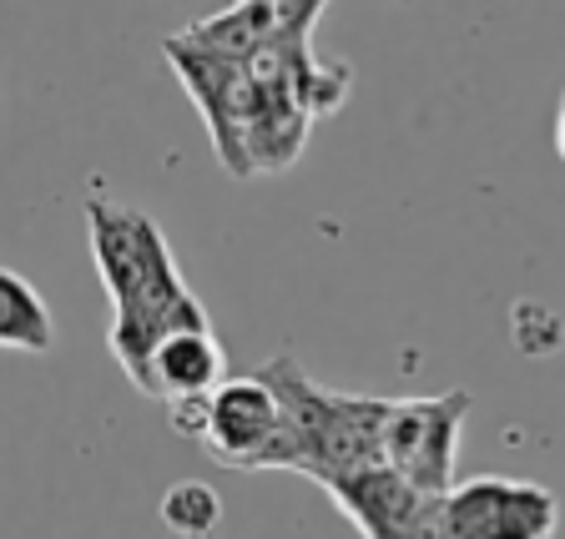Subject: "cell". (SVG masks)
<instances>
[{
	"instance_id": "30bf717a",
	"label": "cell",
	"mask_w": 565,
	"mask_h": 539,
	"mask_svg": "<svg viewBox=\"0 0 565 539\" xmlns=\"http://www.w3.org/2000/svg\"><path fill=\"white\" fill-rule=\"evenodd\" d=\"M157 519L172 539H212L223 525V499L202 479H177L157 505Z\"/></svg>"
},
{
	"instance_id": "8fae6325",
	"label": "cell",
	"mask_w": 565,
	"mask_h": 539,
	"mask_svg": "<svg viewBox=\"0 0 565 539\" xmlns=\"http://www.w3.org/2000/svg\"><path fill=\"white\" fill-rule=\"evenodd\" d=\"M555 152L565 162V91H561V106H555Z\"/></svg>"
},
{
	"instance_id": "7a4b0ae2",
	"label": "cell",
	"mask_w": 565,
	"mask_h": 539,
	"mask_svg": "<svg viewBox=\"0 0 565 539\" xmlns=\"http://www.w3.org/2000/svg\"><path fill=\"white\" fill-rule=\"evenodd\" d=\"M268 384L278 388L288 429H294V474H308L318 489L353 479L384 464V413L388 399H359L323 388L303 374L294 353H278L263 364Z\"/></svg>"
},
{
	"instance_id": "5b68a950",
	"label": "cell",
	"mask_w": 565,
	"mask_h": 539,
	"mask_svg": "<svg viewBox=\"0 0 565 539\" xmlns=\"http://www.w3.org/2000/svg\"><path fill=\"white\" fill-rule=\"evenodd\" d=\"M470 419V388H449L435 399H388L384 413V470L424 494L455 489L459 429Z\"/></svg>"
},
{
	"instance_id": "277c9868",
	"label": "cell",
	"mask_w": 565,
	"mask_h": 539,
	"mask_svg": "<svg viewBox=\"0 0 565 539\" xmlns=\"http://www.w3.org/2000/svg\"><path fill=\"white\" fill-rule=\"evenodd\" d=\"M561 499L535 479L475 474L439 494L435 539H555Z\"/></svg>"
},
{
	"instance_id": "9c48e42d",
	"label": "cell",
	"mask_w": 565,
	"mask_h": 539,
	"mask_svg": "<svg viewBox=\"0 0 565 539\" xmlns=\"http://www.w3.org/2000/svg\"><path fill=\"white\" fill-rule=\"evenodd\" d=\"M0 348L15 353H51L56 348V317L46 298L35 293L25 272L0 262Z\"/></svg>"
},
{
	"instance_id": "3957f363",
	"label": "cell",
	"mask_w": 565,
	"mask_h": 539,
	"mask_svg": "<svg viewBox=\"0 0 565 539\" xmlns=\"http://www.w3.org/2000/svg\"><path fill=\"white\" fill-rule=\"evenodd\" d=\"M202 449L223 470H294V429L268 374H227L207 394Z\"/></svg>"
},
{
	"instance_id": "52a82bcc",
	"label": "cell",
	"mask_w": 565,
	"mask_h": 539,
	"mask_svg": "<svg viewBox=\"0 0 565 539\" xmlns=\"http://www.w3.org/2000/svg\"><path fill=\"white\" fill-rule=\"evenodd\" d=\"M223 378H227V353L207 323V328L167 333L157 343V353L147 358V368H141L137 388L157 403H182V399H207Z\"/></svg>"
},
{
	"instance_id": "6da1fadb",
	"label": "cell",
	"mask_w": 565,
	"mask_h": 539,
	"mask_svg": "<svg viewBox=\"0 0 565 539\" xmlns=\"http://www.w3.org/2000/svg\"><path fill=\"white\" fill-rule=\"evenodd\" d=\"M86 233H92V258L96 272H102V288L111 298L106 348L137 384L167 333L207 328V308L182 282L172 252H167L162 227L147 212L111 197H92L86 202Z\"/></svg>"
},
{
	"instance_id": "ba28073f",
	"label": "cell",
	"mask_w": 565,
	"mask_h": 539,
	"mask_svg": "<svg viewBox=\"0 0 565 539\" xmlns=\"http://www.w3.org/2000/svg\"><path fill=\"white\" fill-rule=\"evenodd\" d=\"M273 31H278V6H233V11L207 15V21L177 31L172 41L217 61H247Z\"/></svg>"
},
{
	"instance_id": "8992f818",
	"label": "cell",
	"mask_w": 565,
	"mask_h": 539,
	"mask_svg": "<svg viewBox=\"0 0 565 539\" xmlns=\"http://www.w3.org/2000/svg\"><path fill=\"white\" fill-rule=\"evenodd\" d=\"M323 494L353 519V529L364 539H435L439 494L414 489V484H404L384 464L353 474V479L329 484Z\"/></svg>"
}]
</instances>
